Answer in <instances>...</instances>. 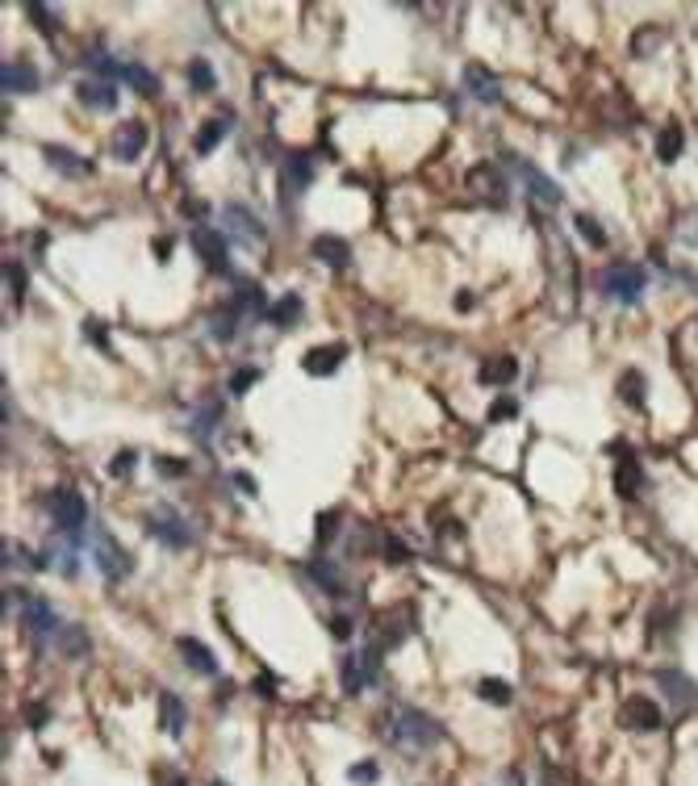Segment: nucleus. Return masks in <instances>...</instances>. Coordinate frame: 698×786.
<instances>
[{
	"label": "nucleus",
	"mask_w": 698,
	"mask_h": 786,
	"mask_svg": "<svg viewBox=\"0 0 698 786\" xmlns=\"http://www.w3.org/2000/svg\"><path fill=\"white\" fill-rule=\"evenodd\" d=\"M234 485H239L247 498H256V477H251V473H234Z\"/></svg>",
	"instance_id": "45"
},
{
	"label": "nucleus",
	"mask_w": 698,
	"mask_h": 786,
	"mask_svg": "<svg viewBox=\"0 0 698 786\" xmlns=\"http://www.w3.org/2000/svg\"><path fill=\"white\" fill-rule=\"evenodd\" d=\"M335 636H352V620H347V615H339V620H335Z\"/></svg>",
	"instance_id": "48"
},
{
	"label": "nucleus",
	"mask_w": 698,
	"mask_h": 786,
	"mask_svg": "<svg viewBox=\"0 0 698 786\" xmlns=\"http://www.w3.org/2000/svg\"><path fill=\"white\" fill-rule=\"evenodd\" d=\"M644 385H648V381L631 369V373L619 377V398L628 401V406H636V410H644V398H648V389H644Z\"/></svg>",
	"instance_id": "32"
},
{
	"label": "nucleus",
	"mask_w": 698,
	"mask_h": 786,
	"mask_svg": "<svg viewBox=\"0 0 698 786\" xmlns=\"http://www.w3.org/2000/svg\"><path fill=\"white\" fill-rule=\"evenodd\" d=\"M0 88L4 93H34L38 88V71L29 68L26 59H13V63L0 68Z\"/></svg>",
	"instance_id": "21"
},
{
	"label": "nucleus",
	"mask_w": 698,
	"mask_h": 786,
	"mask_svg": "<svg viewBox=\"0 0 698 786\" xmlns=\"http://www.w3.org/2000/svg\"><path fill=\"white\" fill-rule=\"evenodd\" d=\"M310 180H314V164H310L305 155H288V159H285V189H288V197H297L302 189H310Z\"/></svg>",
	"instance_id": "24"
},
{
	"label": "nucleus",
	"mask_w": 698,
	"mask_h": 786,
	"mask_svg": "<svg viewBox=\"0 0 698 786\" xmlns=\"http://www.w3.org/2000/svg\"><path fill=\"white\" fill-rule=\"evenodd\" d=\"M42 159L55 167L59 176H88V172H93V164H88V159H80L76 151L59 147V142H46V147H42Z\"/></svg>",
	"instance_id": "17"
},
{
	"label": "nucleus",
	"mask_w": 698,
	"mask_h": 786,
	"mask_svg": "<svg viewBox=\"0 0 698 786\" xmlns=\"http://www.w3.org/2000/svg\"><path fill=\"white\" fill-rule=\"evenodd\" d=\"M147 126L142 122H122L118 130H113V142H110V151L122 159V164H134L138 155L147 151Z\"/></svg>",
	"instance_id": "10"
},
{
	"label": "nucleus",
	"mask_w": 698,
	"mask_h": 786,
	"mask_svg": "<svg viewBox=\"0 0 698 786\" xmlns=\"http://www.w3.org/2000/svg\"><path fill=\"white\" fill-rule=\"evenodd\" d=\"M226 226H231L239 239L247 235V243H256V247L264 243V226L256 222V214H251L247 206H239V201H231V206H226Z\"/></svg>",
	"instance_id": "22"
},
{
	"label": "nucleus",
	"mask_w": 698,
	"mask_h": 786,
	"mask_svg": "<svg viewBox=\"0 0 698 786\" xmlns=\"http://www.w3.org/2000/svg\"><path fill=\"white\" fill-rule=\"evenodd\" d=\"M465 84H468V93L477 101H485V105H498L502 101V88H498V80L490 76V68L485 63H468L465 68Z\"/></svg>",
	"instance_id": "20"
},
{
	"label": "nucleus",
	"mask_w": 698,
	"mask_h": 786,
	"mask_svg": "<svg viewBox=\"0 0 698 786\" xmlns=\"http://www.w3.org/2000/svg\"><path fill=\"white\" fill-rule=\"evenodd\" d=\"M673 235L682 239V243H690V247H698V214H682V218L673 222Z\"/></svg>",
	"instance_id": "39"
},
{
	"label": "nucleus",
	"mask_w": 698,
	"mask_h": 786,
	"mask_svg": "<svg viewBox=\"0 0 698 786\" xmlns=\"http://www.w3.org/2000/svg\"><path fill=\"white\" fill-rule=\"evenodd\" d=\"M55 640L63 644V652H68V657H84V652H88V632H84V628H63Z\"/></svg>",
	"instance_id": "33"
},
{
	"label": "nucleus",
	"mask_w": 698,
	"mask_h": 786,
	"mask_svg": "<svg viewBox=\"0 0 698 786\" xmlns=\"http://www.w3.org/2000/svg\"><path fill=\"white\" fill-rule=\"evenodd\" d=\"M231 310L234 314H243V318H268V310H264V293H260V285L256 280H239L234 285V297H231Z\"/></svg>",
	"instance_id": "18"
},
{
	"label": "nucleus",
	"mask_w": 698,
	"mask_h": 786,
	"mask_svg": "<svg viewBox=\"0 0 698 786\" xmlns=\"http://www.w3.org/2000/svg\"><path fill=\"white\" fill-rule=\"evenodd\" d=\"M192 247H197V255H201V263H206L209 272H231V251H226V239L218 231L197 226L192 231Z\"/></svg>",
	"instance_id": "8"
},
{
	"label": "nucleus",
	"mask_w": 698,
	"mask_h": 786,
	"mask_svg": "<svg viewBox=\"0 0 698 786\" xmlns=\"http://www.w3.org/2000/svg\"><path fill=\"white\" fill-rule=\"evenodd\" d=\"M176 652L180 657H184V665H189L192 674H201V677H218V657H214V652L206 649V644H201V640H192V636H180L176 640Z\"/></svg>",
	"instance_id": "12"
},
{
	"label": "nucleus",
	"mask_w": 698,
	"mask_h": 786,
	"mask_svg": "<svg viewBox=\"0 0 698 786\" xmlns=\"http://www.w3.org/2000/svg\"><path fill=\"white\" fill-rule=\"evenodd\" d=\"M510 418H519V401L510 398V393L493 398V406H490V423H510Z\"/></svg>",
	"instance_id": "38"
},
{
	"label": "nucleus",
	"mask_w": 698,
	"mask_h": 786,
	"mask_svg": "<svg viewBox=\"0 0 698 786\" xmlns=\"http://www.w3.org/2000/svg\"><path fill=\"white\" fill-rule=\"evenodd\" d=\"M234 322H239V314H234L231 305H226V310H218V314L209 318V335L226 344V339H234Z\"/></svg>",
	"instance_id": "34"
},
{
	"label": "nucleus",
	"mask_w": 698,
	"mask_h": 786,
	"mask_svg": "<svg viewBox=\"0 0 698 786\" xmlns=\"http://www.w3.org/2000/svg\"><path fill=\"white\" fill-rule=\"evenodd\" d=\"M477 699H485V703H493V707H510L515 686H510V682H502V677H481V682H477Z\"/></svg>",
	"instance_id": "30"
},
{
	"label": "nucleus",
	"mask_w": 698,
	"mask_h": 786,
	"mask_svg": "<svg viewBox=\"0 0 698 786\" xmlns=\"http://www.w3.org/2000/svg\"><path fill=\"white\" fill-rule=\"evenodd\" d=\"M130 465H134V452H122V456H118V460L110 465V473H113V477H122V473H130Z\"/></svg>",
	"instance_id": "44"
},
{
	"label": "nucleus",
	"mask_w": 698,
	"mask_h": 786,
	"mask_svg": "<svg viewBox=\"0 0 698 786\" xmlns=\"http://www.w3.org/2000/svg\"><path fill=\"white\" fill-rule=\"evenodd\" d=\"M214 786H231V782H214Z\"/></svg>",
	"instance_id": "50"
},
{
	"label": "nucleus",
	"mask_w": 698,
	"mask_h": 786,
	"mask_svg": "<svg viewBox=\"0 0 698 786\" xmlns=\"http://www.w3.org/2000/svg\"><path fill=\"white\" fill-rule=\"evenodd\" d=\"M502 782H507V786H523V782H519V774H515V770H510L507 778H502Z\"/></svg>",
	"instance_id": "49"
},
{
	"label": "nucleus",
	"mask_w": 698,
	"mask_h": 786,
	"mask_svg": "<svg viewBox=\"0 0 698 786\" xmlns=\"http://www.w3.org/2000/svg\"><path fill=\"white\" fill-rule=\"evenodd\" d=\"M189 80H192V88H197V93H209V88L218 84V76H214V68H209L206 59H192V63H189Z\"/></svg>",
	"instance_id": "36"
},
{
	"label": "nucleus",
	"mask_w": 698,
	"mask_h": 786,
	"mask_svg": "<svg viewBox=\"0 0 698 786\" xmlns=\"http://www.w3.org/2000/svg\"><path fill=\"white\" fill-rule=\"evenodd\" d=\"M226 130H231V117H214V122H206L201 130H197V138H192V151L197 155H209L214 147H218L222 138H226Z\"/></svg>",
	"instance_id": "28"
},
{
	"label": "nucleus",
	"mask_w": 698,
	"mask_h": 786,
	"mask_svg": "<svg viewBox=\"0 0 698 786\" xmlns=\"http://www.w3.org/2000/svg\"><path fill=\"white\" fill-rule=\"evenodd\" d=\"M661 682V690H665V699H673V703L682 707H698V686L694 682H690V677L686 674H678V669H657V674H653Z\"/></svg>",
	"instance_id": "15"
},
{
	"label": "nucleus",
	"mask_w": 698,
	"mask_h": 786,
	"mask_svg": "<svg viewBox=\"0 0 698 786\" xmlns=\"http://www.w3.org/2000/svg\"><path fill=\"white\" fill-rule=\"evenodd\" d=\"M184 214H189V218H201V214H209V206L206 201H184Z\"/></svg>",
	"instance_id": "47"
},
{
	"label": "nucleus",
	"mask_w": 698,
	"mask_h": 786,
	"mask_svg": "<svg viewBox=\"0 0 698 786\" xmlns=\"http://www.w3.org/2000/svg\"><path fill=\"white\" fill-rule=\"evenodd\" d=\"M4 280H9V285H13V297L17 302H21V297H26V268H21V263H4Z\"/></svg>",
	"instance_id": "42"
},
{
	"label": "nucleus",
	"mask_w": 698,
	"mask_h": 786,
	"mask_svg": "<svg viewBox=\"0 0 698 786\" xmlns=\"http://www.w3.org/2000/svg\"><path fill=\"white\" fill-rule=\"evenodd\" d=\"M347 778L356 786H377L381 782V766H377V761H356V766L347 770Z\"/></svg>",
	"instance_id": "37"
},
{
	"label": "nucleus",
	"mask_w": 698,
	"mask_h": 786,
	"mask_svg": "<svg viewBox=\"0 0 698 786\" xmlns=\"http://www.w3.org/2000/svg\"><path fill=\"white\" fill-rule=\"evenodd\" d=\"M573 226H577V231H581V235L589 239V243H594V247H603V243H606V231H603V226H598V222H594V218H589V214H577V218H573Z\"/></svg>",
	"instance_id": "40"
},
{
	"label": "nucleus",
	"mask_w": 698,
	"mask_h": 786,
	"mask_svg": "<svg viewBox=\"0 0 698 786\" xmlns=\"http://www.w3.org/2000/svg\"><path fill=\"white\" fill-rule=\"evenodd\" d=\"M310 573H314V578L322 581V590H327V594H343V590H347V586H343V578L335 573V565H330V561H314V565H310Z\"/></svg>",
	"instance_id": "35"
},
{
	"label": "nucleus",
	"mask_w": 698,
	"mask_h": 786,
	"mask_svg": "<svg viewBox=\"0 0 698 786\" xmlns=\"http://www.w3.org/2000/svg\"><path fill=\"white\" fill-rule=\"evenodd\" d=\"M155 469L164 473V477H172V473H184V460H155Z\"/></svg>",
	"instance_id": "46"
},
{
	"label": "nucleus",
	"mask_w": 698,
	"mask_h": 786,
	"mask_svg": "<svg viewBox=\"0 0 698 786\" xmlns=\"http://www.w3.org/2000/svg\"><path fill=\"white\" fill-rule=\"evenodd\" d=\"M76 97H80V105H88V109H101V113L118 109V88H113L110 80H84V84H76Z\"/></svg>",
	"instance_id": "16"
},
{
	"label": "nucleus",
	"mask_w": 698,
	"mask_h": 786,
	"mask_svg": "<svg viewBox=\"0 0 698 786\" xmlns=\"http://www.w3.org/2000/svg\"><path fill=\"white\" fill-rule=\"evenodd\" d=\"M381 652L385 649L369 644V649H356V652H347V657H343L339 677H343V690H347V694H360L364 686H372V682H377V674H381Z\"/></svg>",
	"instance_id": "4"
},
{
	"label": "nucleus",
	"mask_w": 698,
	"mask_h": 786,
	"mask_svg": "<svg viewBox=\"0 0 698 786\" xmlns=\"http://www.w3.org/2000/svg\"><path fill=\"white\" fill-rule=\"evenodd\" d=\"M515 377H519V360L515 356H490L485 364H481V385L507 389Z\"/></svg>",
	"instance_id": "23"
},
{
	"label": "nucleus",
	"mask_w": 698,
	"mask_h": 786,
	"mask_svg": "<svg viewBox=\"0 0 698 786\" xmlns=\"http://www.w3.org/2000/svg\"><path fill=\"white\" fill-rule=\"evenodd\" d=\"M644 289H648V272L640 263H611L603 272V293L623 305H636L644 297Z\"/></svg>",
	"instance_id": "3"
},
{
	"label": "nucleus",
	"mask_w": 698,
	"mask_h": 786,
	"mask_svg": "<svg viewBox=\"0 0 698 786\" xmlns=\"http://www.w3.org/2000/svg\"><path fill=\"white\" fill-rule=\"evenodd\" d=\"M96 569H101L110 581H122L126 573L134 569V556H130L110 531H101V536H96Z\"/></svg>",
	"instance_id": "5"
},
{
	"label": "nucleus",
	"mask_w": 698,
	"mask_h": 786,
	"mask_svg": "<svg viewBox=\"0 0 698 786\" xmlns=\"http://www.w3.org/2000/svg\"><path fill=\"white\" fill-rule=\"evenodd\" d=\"M623 728H631V732H657L661 728V707L653 703V699H644V694L628 699V703H623Z\"/></svg>",
	"instance_id": "13"
},
{
	"label": "nucleus",
	"mask_w": 698,
	"mask_h": 786,
	"mask_svg": "<svg viewBox=\"0 0 698 786\" xmlns=\"http://www.w3.org/2000/svg\"><path fill=\"white\" fill-rule=\"evenodd\" d=\"M42 506L51 515V527H55L59 536L68 539V544H80L84 527H88V502H84L80 490H71V485H59L51 494L42 498Z\"/></svg>",
	"instance_id": "2"
},
{
	"label": "nucleus",
	"mask_w": 698,
	"mask_h": 786,
	"mask_svg": "<svg viewBox=\"0 0 698 786\" xmlns=\"http://www.w3.org/2000/svg\"><path fill=\"white\" fill-rule=\"evenodd\" d=\"M468 184H473V193L481 197V201H490V206H507L510 201V189H507V180H502V172L493 164H477L473 172H468Z\"/></svg>",
	"instance_id": "9"
},
{
	"label": "nucleus",
	"mask_w": 698,
	"mask_h": 786,
	"mask_svg": "<svg viewBox=\"0 0 698 786\" xmlns=\"http://www.w3.org/2000/svg\"><path fill=\"white\" fill-rule=\"evenodd\" d=\"M682 147H686V130L678 122H670L657 134V159L661 164H678V159H682Z\"/></svg>",
	"instance_id": "26"
},
{
	"label": "nucleus",
	"mask_w": 698,
	"mask_h": 786,
	"mask_svg": "<svg viewBox=\"0 0 698 786\" xmlns=\"http://www.w3.org/2000/svg\"><path fill=\"white\" fill-rule=\"evenodd\" d=\"M147 531H151L155 539H164L167 548H189L192 544V527L184 523L176 511H155L151 519H147Z\"/></svg>",
	"instance_id": "7"
},
{
	"label": "nucleus",
	"mask_w": 698,
	"mask_h": 786,
	"mask_svg": "<svg viewBox=\"0 0 698 786\" xmlns=\"http://www.w3.org/2000/svg\"><path fill=\"white\" fill-rule=\"evenodd\" d=\"M385 736H389L402 753H423V749H435L439 741H443V728H439L426 711H418V707H397L394 716H389Z\"/></svg>",
	"instance_id": "1"
},
{
	"label": "nucleus",
	"mask_w": 698,
	"mask_h": 786,
	"mask_svg": "<svg viewBox=\"0 0 698 786\" xmlns=\"http://www.w3.org/2000/svg\"><path fill=\"white\" fill-rule=\"evenodd\" d=\"M122 80L130 84V88H138L142 97H159V76L147 71L142 63H122Z\"/></svg>",
	"instance_id": "29"
},
{
	"label": "nucleus",
	"mask_w": 698,
	"mask_h": 786,
	"mask_svg": "<svg viewBox=\"0 0 698 786\" xmlns=\"http://www.w3.org/2000/svg\"><path fill=\"white\" fill-rule=\"evenodd\" d=\"M310 251H314V260H322L327 268H339V272L352 263V243L339 239V235H318Z\"/></svg>",
	"instance_id": "19"
},
{
	"label": "nucleus",
	"mask_w": 698,
	"mask_h": 786,
	"mask_svg": "<svg viewBox=\"0 0 698 786\" xmlns=\"http://www.w3.org/2000/svg\"><path fill=\"white\" fill-rule=\"evenodd\" d=\"M615 485H619V494H623V498H636V494H640V485H644V469H640V465H636V456L619 452V473H615Z\"/></svg>",
	"instance_id": "27"
},
{
	"label": "nucleus",
	"mask_w": 698,
	"mask_h": 786,
	"mask_svg": "<svg viewBox=\"0 0 698 786\" xmlns=\"http://www.w3.org/2000/svg\"><path fill=\"white\" fill-rule=\"evenodd\" d=\"M159 716H164L167 736H180V732H184V703H180L176 694H159Z\"/></svg>",
	"instance_id": "31"
},
{
	"label": "nucleus",
	"mask_w": 698,
	"mask_h": 786,
	"mask_svg": "<svg viewBox=\"0 0 698 786\" xmlns=\"http://www.w3.org/2000/svg\"><path fill=\"white\" fill-rule=\"evenodd\" d=\"M347 360V344H322V347H310L302 356V369L310 377H330Z\"/></svg>",
	"instance_id": "14"
},
{
	"label": "nucleus",
	"mask_w": 698,
	"mask_h": 786,
	"mask_svg": "<svg viewBox=\"0 0 698 786\" xmlns=\"http://www.w3.org/2000/svg\"><path fill=\"white\" fill-rule=\"evenodd\" d=\"M17 603H21V620H26L29 632H38V636H59L63 632V623L55 620V607L42 603L38 594H17Z\"/></svg>",
	"instance_id": "6"
},
{
	"label": "nucleus",
	"mask_w": 698,
	"mask_h": 786,
	"mask_svg": "<svg viewBox=\"0 0 698 786\" xmlns=\"http://www.w3.org/2000/svg\"><path fill=\"white\" fill-rule=\"evenodd\" d=\"M256 381H260V369H239V373L231 377V393H234V398H243Z\"/></svg>",
	"instance_id": "41"
},
{
	"label": "nucleus",
	"mask_w": 698,
	"mask_h": 786,
	"mask_svg": "<svg viewBox=\"0 0 698 786\" xmlns=\"http://www.w3.org/2000/svg\"><path fill=\"white\" fill-rule=\"evenodd\" d=\"M510 164L519 167V176H523V184H527L532 201H544V206H561V189H556V184H552V180H548L540 167L527 164V159H510Z\"/></svg>",
	"instance_id": "11"
},
{
	"label": "nucleus",
	"mask_w": 698,
	"mask_h": 786,
	"mask_svg": "<svg viewBox=\"0 0 698 786\" xmlns=\"http://www.w3.org/2000/svg\"><path fill=\"white\" fill-rule=\"evenodd\" d=\"M297 318H302V297H297V293H285L276 305H268V318H264V322H272L276 331H288Z\"/></svg>",
	"instance_id": "25"
},
{
	"label": "nucleus",
	"mask_w": 698,
	"mask_h": 786,
	"mask_svg": "<svg viewBox=\"0 0 698 786\" xmlns=\"http://www.w3.org/2000/svg\"><path fill=\"white\" fill-rule=\"evenodd\" d=\"M26 13L34 17V26H42L46 34H55V9H46V4H29Z\"/></svg>",
	"instance_id": "43"
}]
</instances>
